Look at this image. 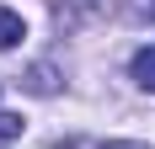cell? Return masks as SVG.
<instances>
[{"label":"cell","mask_w":155,"mask_h":149,"mask_svg":"<svg viewBox=\"0 0 155 149\" xmlns=\"http://www.w3.org/2000/svg\"><path fill=\"white\" fill-rule=\"evenodd\" d=\"M128 74H134V85H139V90H155V48H139L134 64H128Z\"/></svg>","instance_id":"cell-1"},{"label":"cell","mask_w":155,"mask_h":149,"mask_svg":"<svg viewBox=\"0 0 155 149\" xmlns=\"http://www.w3.org/2000/svg\"><path fill=\"white\" fill-rule=\"evenodd\" d=\"M21 32H27V27H21V16H16L11 5H0V48H11V43H21Z\"/></svg>","instance_id":"cell-2"},{"label":"cell","mask_w":155,"mask_h":149,"mask_svg":"<svg viewBox=\"0 0 155 149\" xmlns=\"http://www.w3.org/2000/svg\"><path fill=\"white\" fill-rule=\"evenodd\" d=\"M27 90H38V96H54V90H59L54 69H48V64H32V74H27Z\"/></svg>","instance_id":"cell-3"},{"label":"cell","mask_w":155,"mask_h":149,"mask_svg":"<svg viewBox=\"0 0 155 149\" xmlns=\"http://www.w3.org/2000/svg\"><path fill=\"white\" fill-rule=\"evenodd\" d=\"M16 138H21V117L16 112H0V149H11Z\"/></svg>","instance_id":"cell-4"},{"label":"cell","mask_w":155,"mask_h":149,"mask_svg":"<svg viewBox=\"0 0 155 149\" xmlns=\"http://www.w3.org/2000/svg\"><path fill=\"white\" fill-rule=\"evenodd\" d=\"M102 149H150V144H134V138H118V144H102Z\"/></svg>","instance_id":"cell-5"},{"label":"cell","mask_w":155,"mask_h":149,"mask_svg":"<svg viewBox=\"0 0 155 149\" xmlns=\"http://www.w3.org/2000/svg\"><path fill=\"white\" fill-rule=\"evenodd\" d=\"M139 11H150V16H155V0H144V5H139Z\"/></svg>","instance_id":"cell-6"}]
</instances>
